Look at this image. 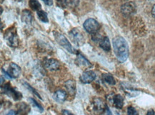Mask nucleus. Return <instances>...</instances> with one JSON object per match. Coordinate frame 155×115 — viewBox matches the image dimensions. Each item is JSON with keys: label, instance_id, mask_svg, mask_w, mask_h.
Masks as SVG:
<instances>
[{"label": "nucleus", "instance_id": "1", "mask_svg": "<svg viewBox=\"0 0 155 115\" xmlns=\"http://www.w3.org/2000/svg\"><path fill=\"white\" fill-rule=\"evenodd\" d=\"M113 48L117 60L124 62L129 56V47L127 41L122 36H117L113 39Z\"/></svg>", "mask_w": 155, "mask_h": 115}, {"label": "nucleus", "instance_id": "2", "mask_svg": "<svg viewBox=\"0 0 155 115\" xmlns=\"http://www.w3.org/2000/svg\"><path fill=\"white\" fill-rule=\"evenodd\" d=\"M53 34L54 39L61 46H62L64 48L66 49L70 53H73V54L76 53V50L72 47L68 39L62 33L57 32V31H53Z\"/></svg>", "mask_w": 155, "mask_h": 115}, {"label": "nucleus", "instance_id": "3", "mask_svg": "<svg viewBox=\"0 0 155 115\" xmlns=\"http://www.w3.org/2000/svg\"><path fill=\"white\" fill-rule=\"evenodd\" d=\"M83 26L87 33L93 34V33L98 32L99 28H100V25H99L98 21L95 20L94 19L89 18L83 23Z\"/></svg>", "mask_w": 155, "mask_h": 115}, {"label": "nucleus", "instance_id": "4", "mask_svg": "<svg viewBox=\"0 0 155 115\" xmlns=\"http://www.w3.org/2000/svg\"><path fill=\"white\" fill-rule=\"evenodd\" d=\"M69 37L77 45H81L84 43V37L78 29H73L69 31Z\"/></svg>", "mask_w": 155, "mask_h": 115}, {"label": "nucleus", "instance_id": "5", "mask_svg": "<svg viewBox=\"0 0 155 115\" xmlns=\"http://www.w3.org/2000/svg\"><path fill=\"white\" fill-rule=\"evenodd\" d=\"M2 89H4V92L9 97H11L14 99V100L18 101L22 98V95L19 91H17L15 88H12L9 83H7L5 86L2 87Z\"/></svg>", "mask_w": 155, "mask_h": 115}, {"label": "nucleus", "instance_id": "6", "mask_svg": "<svg viewBox=\"0 0 155 115\" xmlns=\"http://www.w3.org/2000/svg\"><path fill=\"white\" fill-rule=\"evenodd\" d=\"M5 38L8 44L12 47H17L18 45V37L16 31L9 29L6 32Z\"/></svg>", "mask_w": 155, "mask_h": 115}, {"label": "nucleus", "instance_id": "7", "mask_svg": "<svg viewBox=\"0 0 155 115\" xmlns=\"http://www.w3.org/2000/svg\"><path fill=\"white\" fill-rule=\"evenodd\" d=\"M96 77V73L94 71L87 70L81 74L79 79H80L81 82L84 84H89V83H91L92 81H94Z\"/></svg>", "mask_w": 155, "mask_h": 115}, {"label": "nucleus", "instance_id": "8", "mask_svg": "<svg viewBox=\"0 0 155 115\" xmlns=\"http://www.w3.org/2000/svg\"><path fill=\"white\" fill-rule=\"evenodd\" d=\"M8 74L10 76L11 79H15L19 78L21 74V68L19 65L15 64V63H12L9 65V68L7 71Z\"/></svg>", "mask_w": 155, "mask_h": 115}, {"label": "nucleus", "instance_id": "9", "mask_svg": "<svg viewBox=\"0 0 155 115\" xmlns=\"http://www.w3.org/2000/svg\"><path fill=\"white\" fill-rule=\"evenodd\" d=\"M45 67L47 70L50 71H55L59 70L60 68V63L58 61L55 60V59L50 58V59H47L45 61Z\"/></svg>", "mask_w": 155, "mask_h": 115}, {"label": "nucleus", "instance_id": "10", "mask_svg": "<svg viewBox=\"0 0 155 115\" xmlns=\"http://www.w3.org/2000/svg\"><path fill=\"white\" fill-rule=\"evenodd\" d=\"M121 11L124 16H130L135 12V5L132 2L124 4L121 7Z\"/></svg>", "mask_w": 155, "mask_h": 115}, {"label": "nucleus", "instance_id": "11", "mask_svg": "<svg viewBox=\"0 0 155 115\" xmlns=\"http://www.w3.org/2000/svg\"><path fill=\"white\" fill-rule=\"evenodd\" d=\"M76 64L79 67H84V68H89L91 67V63L87 60L84 55H82L81 53H79L77 55V58L75 61Z\"/></svg>", "mask_w": 155, "mask_h": 115}, {"label": "nucleus", "instance_id": "12", "mask_svg": "<svg viewBox=\"0 0 155 115\" xmlns=\"http://www.w3.org/2000/svg\"><path fill=\"white\" fill-rule=\"evenodd\" d=\"M21 19L26 24H29L32 22L33 20V16L31 14V13L27 9H25L22 11L21 15Z\"/></svg>", "mask_w": 155, "mask_h": 115}, {"label": "nucleus", "instance_id": "13", "mask_svg": "<svg viewBox=\"0 0 155 115\" xmlns=\"http://www.w3.org/2000/svg\"><path fill=\"white\" fill-rule=\"evenodd\" d=\"M67 98V93L63 90H57L54 94V99L59 103H62Z\"/></svg>", "mask_w": 155, "mask_h": 115}, {"label": "nucleus", "instance_id": "14", "mask_svg": "<svg viewBox=\"0 0 155 115\" xmlns=\"http://www.w3.org/2000/svg\"><path fill=\"white\" fill-rule=\"evenodd\" d=\"M113 103H114V106L116 107L117 108L121 109L122 108L123 105H124V98L122 95H117L113 97L112 98Z\"/></svg>", "mask_w": 155, "mask_h": 115}, {"label": "nucleus", "instance_id": "15", "mask_svg": "<svg viewBox=\"0 0 155 115\" xmlns=\"http://www.w3.org/2000/svg\"><path fill=\"white\" fill-rule=\"evenodd\" d=\"M65 88H66L67 90L70 93L71 95H74L75 92H76V85L74 80H69L67 81L64 84Z\"/></svg>", "mask_w": 155, "mask_h": 115}, {"label": "nucleus", "instance_id": "16", "mask_svg": "<svg viewBox=\"0 0 155 115\" xmlns=\"http://www.w3.org/2000/svg\"><path fill=\"white\" fill-rule=\"evenodd\" d=\"M99 45H100V47L102 48L104 51H110L111 44H110V41H109V39L108 37H107V36L103 37V39L101 40L100 43H99Z\"/></svg>", "mask_w": 155, "mask_h": 115}, {"label": "nucleus", "instance_id": "17", "mask_svg": "<svg viewBox=\"0 0 155 115\" xmlns=\"http://www.w3.org/2000/svg\"><path fill=\"white\" fill-rule=\"evenodd\" d=\"M102 78L105 82H107V84L110 85H115V80L114 77L112 76L111 74H109V73H105V74H103Z\"/></svg>", "mask_w": 155, "mask_h": 115}, {"label": "nucleus", "instance_id": "18", "mask_svg": "<svg viewBox=\"0 0 155 115\" xmlns=\"http://www.w3.org/2000/svg\"><path fill=\"white\" fill-rule=\"evenodd\" d=\"M37 14L38 17L39 19L44 23H48L49 19L47 17V14L43 10H38L37 11Z\"/></svg>", "mask_w": 155, "mask_h": 115}, {"label": "nucleus", "instance_id": "19", "mask_svg": "<svg viewBox=\"0 0 155 115\" xmlns=\"http://www.w3.org/2000/svg\"><path fill=\"white\" fill-rule=\"evenodd\" d=\"M29 7H30L33 10L38 11L41 9V5L37 0H29Z\"/></svg>", "mask_w": 155, "mask_h": 115}, {"label": "nucleus", "instance_id": "20", "mask_svg": "<svg viewBox=\"0 0 155 115\" xmlns=\"http://www.w3.org/2000/svg\"><path fill=\"white\" fill-rule=\"evenodd\" d=\"M94 108L96 109V110L101 111L104 109V104L102 102V100L97 99L94 101Z\"/></svg>", "mask_w": 155, "mask_h": 115}, {"label": "nucleus", "instance_id": "21", "mask_svg": "<svg viewBox=\"0 0 155 115\" xmlns=\"http://www.w3.org/2000/svg\"><path fill=\"white\" fill-rule=\"evenodd\" d=\"M24 84H25V87H26V88H28L29 90H30L31 92H32L34 95H36V96H37V97H38V98H39V99H40L41 100H42V98H41V95H39V93H38V92H37V90H35V89H34V88H32V87L31 86V85H29L28 83H27V82H25V83H24Z\"/></svg>", "mask_w": 155, "mask_h": 115}, {"label": "nucleus", "instance_id": "22", "mask_svg": "<svg viewBox=\"0 0 155 115\" xmlns=\"http://www.w3.org/2000/svg\"><path fill=\"white\" fill-rule=\"evenodd\" d=\"M29 100H30L31 102V103H32V104L34 105V107H35L37 108V110L39 111V112H43V111H44L43 107H41V105L39 104V103L37 102V101L35 100V99H34V98H30V99H29Z\"/></svg>", "mask_w": 155, "mask_h": 115}, {"label": "nucleus", "instance_id": "23", "mask_svg": "<svg viewBox=\"0 0 155 115\" xmlns=\"http://www.w3.org/2000/svg\"><path fill=\"white\" fill-rule=\"evenodd\" d=\"M127 114L128 115H139L137 111L133 107H129L127 109Z\"/></svg>", "mask_w": 155, "mask_h": 115}, {"label": "nucleus", "instance_id": "24", "mask_svg": "<svg viewBox=\"0 0 155 115\" xmlns=\"http://www.w3.org/2000/svg\"><path fill=\"white\" fill-rule=\"evenodd\" d=\"M92 39L94 41H99V42H100L101 40H102L103 38L98 32H96V33H93V34L92 35Z\"/></svg>", "mask_w": 155, "mask_h": 115}, {"label": "nucleus", "instance_id": "25", "mask_svg": "<svg viewBox=\"0 0 155 115\" xmlns=\"http://www.w3.org/2000/svg\"><path fill=\"white\" fill-rule=\"evenodd\" d=\"M41 1H43L46 5L51 6L53 5V0H41Z\"/></svg>", "mask_w": 155, "mask_h": 115}, {"label": "nucleus", "instance_id": "26", "mask_svg": "<svg viewBox=\"0 0 155 115\" xmlns=\"http://www.w3.org/2000/svg\"><path fill=\"white\" fill-rule=\"evenodd\" d=\"M62 114H63V115H74L73 113H71L69 112V111L66 110L62 111Z\"/></svg>", "mask_w": 155, "mask_h": 115}, {"label": "nucleus", "instance_id": "27", "mask_svg": "<svg viewBox=\"0 0 155 115\" xmlns=\"http://www.w3.org/2000/svg\"><path fill=\"white\" fill-rule=\"evenodd\" d=\"M16 114H17V112H15V111H14V110H10L7 114H5V115H16Z\"/></svg>", "mask_w": 155, "mask_h": 115}, {"label": "nucleus", "instance_id": "28", "mask_svg": "<svg viewBox=\"0 0 155 115\" xmlns=\"http://www.w3.org/2000/svg\"><path fill=\"white\" fill-rule=\"evenodd\" d=\"M147 115H155V112L154 110H150L148 111L147 113Z\"/></svg>", "mask_w": 155, "mask_h": 115}, {"label": "nucleus", "instance_id": "29", "mask_svg": "<svg viewBox=\"0 0 155 115\" xmlns=\"http://www.w3.org/2000/svg\"><path fill=\"white\" fill-rule=\"evenodd\" d=\"M152 14L153 16V17H154L155 19V5L154 6V7H153L152 9Z\"/></svg>", "mask_w": 155, "mask_h": 115}, {"label": "nucleus", "instance_id": "30", "mask_svg": "<svg viewBox=\"0 0 155 115\" xmlns=\"http://www.w3.org/2000/svg\"><path fill=\"white\" fill-rule=\"evenodd\" d=\"M107 115H112V113L111 112L110 110L107 107Z\"/></svg>", "mask_w": 155, "mask_h": 115}, {"label": "nucleus", "instance_id": "31", "mask_svg": "<svg viewBox=\"0 0 155 115\" xmlns=\"http://www.w3.org/2000/svg\"><path fill=\"white\" fill-rule=\"evenodd\" d=\"M3 83V77H1V85H2Z\"/></svg>", "mask_w": 155, "mask_h": 115}, {"label": "nucleus", "instance_id": "32", "mask_svg": "<svg viewBox=\"0 0 155 115\" xmlns=\"http://www.w3.org/2000/svg\"><path fill=\"white\" fill-rule=\"evenodd\" d=\"M19 1H21V0H19Z\"/></svg>", "mask_w": 155, "mask_h": 115}]
</instances>
